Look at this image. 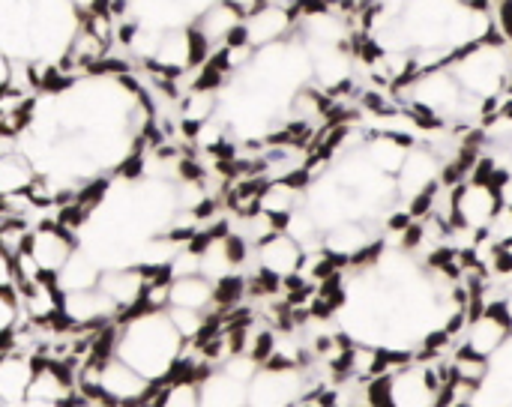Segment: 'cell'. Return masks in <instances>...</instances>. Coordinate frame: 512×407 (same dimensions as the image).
Returning a JSON list of instances; mask_svg holds the SVG:
<instances>
[{"mask_svg": "<svg viewBox=\"0 0 512 407\" xmlns=\"http://www.w3.org/2000/svg\"><path fill=\"white\" fill-rule=\"evenodd\" d=\"M303 204H306L303 189H300V186H294L288 177H273V180H267V183L261 186L258 210H264V213L276 216L279 222H282L288 213H294L297 207H303Z\"/></svg>", "mask_w": 512, "mask_h": 407, "instance_id": "20", "label": "cell"}, {"mask_svg": "<svg viewBox=\"0 0 512 407\" xmlns=\"http://www.w3.org/2000/svg\"><path fill=\"white\" fill-rule=\"evenodd\" d=\"M156 273H168V270H144V267H111L102 270L96 288L117 306V309H138L141 294L147 288V282Z\"/></svg>", "mask_w": 512, "mask_h": 407, "instance_id": "6", "label": "cell"}, {"mask_svg": "<svg viewBox=\"0 0 512 407\" xmlns=\"http://www.w3.org/2000/svg\"><path fill=\"white\" fill-rule=\"evenodd\" d=\"M81 390H99L111 405H141L147 402L153 384L144 375H138L129 363H123L117 354H108L93 360Z\"/></svg>", "mask_w": 512, "mask_h": 407, "instance_id": "2", "label": "cell"}, {"mask_svg": "<svg viewBox=\"0 0 512 407\" xmlns=\"http://www.w3.org/2000/svg\"><path fill=\"white\" fill-rule=\"evenodd\" d=\"M441 180V159L435 156L432 147H411L402 168L396 171V192L399 198L411 201L414 195H420L423 189L435 186Z\"/></svg>", "mask_w": 512, "mask_h": 407, "instance_id": "8", "label": "cell"}, {"mask_svg": "<svg viewBox=\"0 0 512 407\" xmlns=\"http://www.w3.org/2000/svg\"><path fill=\"white\" fill-rule=\"evenodd\" d=\"M102 276V267L99 261L87 252V249H72V255L66 258V264L54 273V282L60 288V294H69V291H87V288H96Z\"/></svg>", "mask_w": 512, "mask_h": 407, "instance_id": "17", "label": "cell"}, {"mask_svg": "<svg viewBox=\"0 0 512 407\" xmlns=\"http://www.w3.org/2000/svg\"><path fill=\"white\" fill-rule=\"evenodd\" d=\"M120 309L99 291V288H87V291H69L63 294L60 303V315L72 324V327H93L99 321L114 318Z\"/></svg>", "mask_w": 512, "mask_h": 407, "instance_id": "11", "label": "cell"}, {"mask_svg": "<svg viewBox=\"0 0 512 407\" xmlns=\"http://www.w3.org/2000/svg\"><path fill=\"white\" fill-rule=\"evenodd\" d=\"M69 3H72L81 15H84V12H93V9H105V0H69Z\"/></svg>", "mask_w": 512, "mask_h": 407, "instance_id": "29", "label": "cell"}, {"mask_svg": "<svg viewBox=\"0 0 512 407\" xmlns=\"http://www.w3.org/2000/svg\"><path fill=\"white\" fill-rule=\"evenodd\" d=\"M0 291H15V258L0 249Z\"/></svg>", "mask_w": 512, "mask_h": 407, "instance_id": "28", "label": "cell"}, {"mask_svg": "<svg viewBox=\"0 0 512 407\" xmlns=\"http://www.w3.org/2000/svg\"><path fill=\"white\" fill-rule=\"evenodd\" d=\"M72 381L69 375L54 366V363H45V366H33V375H30V384H27V393H24V405L36 407H60L72 405Z\"/></svg>", "mask_w": 512, "mask_h": 407, "instance_id": "9", "label": "cell"}, {"mask_svg": "<svg viewBox=\"0 0 512 407\" xmlns=\"http://www.w3.org/2000/svg\"><path fill=\"white\" fill-rule=\"evenodd\" d=\"M18 303H21V312L30 318V321H54L60 315V303H63V294L54 282V276H42L36 279L33 285L21 288L18 291Z\"/></svg>", "mask_w": 512, "mask_h": 407, "instance_id": "16", "label": "cell"}, {"mask_svg": "<svg viewBox=\"0 0 512 407\" xmlns=\"http://www.w3.org/2000/svg\"><path fill=\"white\" fill-rule=\"evenodd\" d=\"M390 399L393 405L405 407H432L438 405V393L432 390L429 378H426V369L423 366H402L390 375Z\"/></svg>", "mask_w": 512, "mask_h": 407, "instance_id": "14", "label": "cell"}, {"mask_svg": "<svg viewBox=\"0 0 512 407\" xmlns=\"http://www.w3.org/2000/svg\"><path fill=\"white\" fill-rule=\"evenodd\" d=\"M183 345L186 339L177 333L168 312H144L132 315L120 327L114 339V354L150 384H159L174 375V366L183 357Z\"/></svg>", "mask_w": 512, "mask_h": 407, "instance_id": "1", "label": "cell"}, {"mask_svg": "<svg viewBox=\"0 0 512 407\" xmlns=\"http://www.w3.org/2000/svg\"><path fill=\"white\" fill-rule=\"evenodd\" d=\"M240 24H243V12H240L237 6L225 3V0H216V3L207 6L201 15H195L192 30H195V33L204 39V45L213 51L216 45L222 48V45L237 33Z\"/></svg>", "mask_w": 512, "mask_h": 407, "instance_id": "13", "label": "cell"}, {"mask_svg": "<svg viewBox=\"0 0 512 407\" xmlns=\"http://www.w3.org/2000/svg\"><path fill=\"white\" fill-rule=\"evenodd\" d=\"M216 303V285L195 273V276H174L168 285V306H183V309H198L207 312Z\"/></svg>", "mask_w": 512, "mask_h": 407, "instance_id": "18", "label": "cell"}, {"mask_svg": "<svg viewBox=\"0 0 512 407\" xmlns=\"http://www.w3.org/2000/svg\"><path fill=\"white\" fill-rule=\"evenodd\" d=\"M30 375L33 363L27 357L0 354V405H24Z\"/></svg>", "mask_w": 512, "mask_h": 407, "instance_id": "21", "label": "cell"}, {"mask_svg": "<svg viewBox=\"0 0 512 407\" xmlns=\"http://www.w3.org/2000/svg\"><path fill=\"white\" fill-rule=\"evenodd\" d=\"M219 108V93L213 87H192V93L183 99V123L186 129H195L207 120H213Z\"/></svg>", "mask_w": 512, "mask_h": 407, "instance_id": "23", "label": "cell"}, {"mask_svg": "<svg viewBox=\"0 0 512 407\" xmlns=\"http://www.w3.org/2000/svg\"><path fill=\"white\" fill-rule=\"evenodd\" d=\"M453 378H459V381H468V384H474V387H480V384H486L489 381V375H492V363H489V357H480V354H474V351H468L465 345L456 351V357H453Z\"/></svg>", "mask_w": 512, "mask_h": 407, "instance_id": "24", "label": "cell"}, {"mask_svg": "<svg viewBox=\"0 0 512 407\" xmlns=\"http://www.w3.org/2000/svg\"><path fill=\"white\" fill-rule=\"evenodd\" d=\"M321 246H324L333 258L351 261V258H357L366 246H372V231L366 228L363 219H345V222H339V225H333V228L324 231Z\"/></svg>", "mask_w": 512, "mask_h": 407, "instance_id": "15", "label": "cell"}, {"mask_svg": "<svg viewBox=\"0 0 512 407\" xmlns=\"http://www.w3.org/2000/svg\"><path fill=\"white\" fill-rule=\"evenodd\" d=\"M249 402V384L237 381L225 369L207 372L201 381V405L204 407H234Z\"/></svg>", "mask_w": 512, "mask_h": 407, "instance_id": "19", "label": "cell"}, {"mask_svg": "<svg viewBox=\"0 0 512 407\" xmlns=\"http://www.w3.org/2000/svg\"><path fill=\"white\" fill-rule=\"evenodd\" d=\"M306 375L300 366H261L249 381V402L246 405H297L303 399Z\"/></svg>", "mask_w": 512, "mask_h": 407, "instance_id": "3", "label": "cell"}, {"mask_svg": "<svg viewBox=\"0 0 512 407\" xmlns=\"http://www.w3.org/2000/svg\"><path fill=\"white\" fill-rule=\"evenodd\" d=\"M9 72H12V60L0 51V93H3L6 84H9Z\"/></svg>", "mask_w": 512, "mask_h": 407, "instance_id": "30", "label": "cell"}, {"mask_svg": "<svg viewBox=\"0 0 512 407\" xmlns=\"http://www.w3.org/2000/svg\"><path fill=\"white\" fill-rule=\"evenodd\" d=\"M512 339V312L507 303H486L480 315H474L465 327V348L480 357H498Z\"/></svg>", "mask_w": 512, "mask_h": 407, "instance_id": "4", "label": "cell"}, {"mask_svg": "<svg viewBox=\"0 0 512 407\" xmlns=\"http://www.w3.org/2000/svg\"><path fill=\"white\" fill-rule=\"evenodd\" d=\"M294 27V15L291 9L285 6H276V3H261L258 9H252L249 15H243V39L252 45V48H261V45H270V42H279L291 33Z\"/></svg>", "mask_w": 512, "mask_h": 407, "instance_id": "7", "label": "cell"}, {"mask_svg": "<svg viewBox=\"0 0 512 407\" xmlns=\"http://www.w3.org/2000/svg\"><path fill=\"white\" fill-rule=\"evenodd\" d=\"M72 249H75V240L60 225H42L27 240V252L33 255V261L39 264L45 276H54L66 264Z\"/></svg>", "mask_w": 512, "mask_h": 407, "instance_id": "10", "label": "cell"}, {"mask_svg": "<svg viewBox=\"0 0 512 407\" xmlns=\"http://www.w3.org/2000/svg\"><path fill=\"white\" fill-rule=\"evenodd\" d=\"M36 165L30 162L27 153L12 150V153H0V198L6 195H18L27 192L30 183L36 180Z\"/></svg>", "mask_w": 512, "mask_h": 407, "instance_id": "22", "label": "cell"}, {"mask_svg": "<svg viewBox=\"0 0 512 407\" xmlns=\"http://www.w3.org/2000/svg\"><path fill=\"white\" fill-rule=\"evenodd\" d=\"M171 324L177 327V333L189 342V339H198L204 330H207V315L198 312V309H183V306H168L165 309Z\"/></svg>", "mask_w": 512, "mask_h": 407, "instance_id": "26", "label": "cell"}, {"mask_svg": "<svg viewBox=\"0 0 512 407\" xmlns=\"http://www.w3.org/2000/svg\"><path fill=\"white\" fill-rule=\"evenodd\" d=\"M300 261H303V246L294 237H288L285 231H276L273 237L258 243V270H264L282 282L300 270Z\"/></svg>", "mask_w": 512, "mask_h": 407, "instance_id": "12", "label": "cell"}, {"mask_svg": "<svg viewBox=\"0 0 512 407\" xmlns=\"http://www.w3.org/2000/svg\"><path fill=\"white\" fill-rule=\"evenodd\" d=\"M501 198L498 189L492 183H477V180H465L462 186H456V219L459 225L471 228V231H486L492 216L498 213Z\"/></svg>", "mask_w": 512, "mask_h": 407, "instance_id": "5", "label": "cell"}, {"mask_svg": "<svg viewBox=\"0 0 512 407\" xmlns=\"http://www.w3.org/2000/svg\"><path fill=\"white\" fill-rule=\"evenodd\" d=\"M462 6H480V9H489V0H459Z\"/></svg>", "mask_w": 512, "mask_h": 407, "instance_id": "32", "label": "cell"}, {"mask_svg": "<svg viewBox=\"0 0 512 407\" xmlns=\"http://www.w3.org/2000/svg\"><path fill=\"white\" fill-rule=\"evenodd\" d=\"M162 396L156 399V405L165 407H195L201 405V381H195L192 375L171 381L168 387H159Z\"/></svg>", "mask_w": 512, "mask_h": 407, "instance_id": "25", "label": "cell"}, {"mask_svg": "<svg viewBox=\"0 0 512 407\" xmlns=\"http://www.w3.org/2000/svg\"><path fill=\"white\" fill-rule=\"evenodd\" d=\"M18 318H21L18 291H0V348L6 345V339L18 327Z\"/></svg>", "mask_w": 512, "mask_h": 407, "instance_id": "27", "label": "cell"}, {"mask_svg": "<svg viewBox=\"0 0 512 407\" xmlns=\"http://www.w3.org/2000/svg\"><path fill=\"white\" fill-rule=\"evenodd\" d=\"M225 3H231V6H237L243 15H249V12H252V9H258L264 0H225Z\"/></svg>", "mask_w": 512, "mask_h": 407, "instance_id": "31", "label": "cell"}]
</instances>
